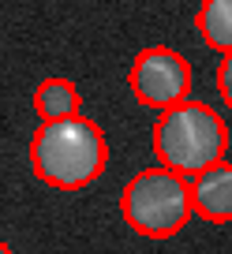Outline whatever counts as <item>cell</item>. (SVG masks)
I'll use <instances>...</instances> for the list:
<instances>
[{"mask_svg":"<svg viewBox=\"0 0 232 254\" xmlns=\"http://www.w3.org/2000/svg\"><path fill=\"white\" fill-rule=\"evenodd\" d=\"M105 157H109V146H105L101 127L82 112L41 124L30 142L34 176L60 190H79L94 183L105 172Z\"/></svg>","mask_w":232,"mask_h":254,"instance_id":"cell-1","label":"cell"},{"mask_svg":"<svg viewBox=\"0 0 232 254\" xmlns=\"http://www.w3.org/2000/svg\"><path fill=\"white\" fill-rule=\"evenodd\" d=\"M225 150H229V127L202 101H180L165 109L154 124V153L184 180L225 161Z\"/></svg>","mask_w":232,"mask_h":254,"instance_id":"cell-2","label":"cell"},{"mask_svg":"<svg viewBox=\"0 0 232 254\" xmlns=\"http://www.w3.org/2000/svg\"><path fill=\"white\" fill-rule=\"evenodd\" d=\"M120 213L139 236H150V239L176 236L195 217L187 180L176 176L172 168H165V165L143 168V172H135L128 180V187H124Z\"/></svg>","mask_w":232,"mask_h":254,"instance_id":"cell-3","label":"cell"},{"mask_svg":"<svg viewBox=\"0 0 232 254\" xmlns=\"http://www.w3.org/2000/svg\"><path fill=\"white\" fill-rule=\"evenodd\" d=\"M131 94H135L139 105L146 109H172V105L187 101L191 94V64L168 45H154L143 49L131 64Z\"/></svg>","mask_w":232,"mask_h":254,"instance_id":"cell-4","label":"cell"},{"mask_svg":"<svg viewBox=\"0 0 232 254\" xmlns=\"http://www.w3.org/2000/svg\"><path fill=\"white\" fill-rule=\"evenodd\" d=\"M187 190H191L195 217H206L214 224L232 221V161H217V165L187 176Z\"/></svg>","mask_w":232,"mask_h":254,"instance_id":"cell-5","label":"cell"},{"mask_svg":"<svg viewBox=\"0 0 232 254\" xmlns=\"http://www.w3.org/2000/svg\"><path fill=\"white\" fill-rule=\"evenodd\" d=\"M34 109H38L41 124L79 116V90H75V82H68V79H45V82H38V90H34Z\"/></svg>","mask_w":232,"mask_h":254,"instance_id":"cell-6","label":"cell"},{"mask_svg":"<svg viewBox=\"0 0 232 254\" xmlns=\"http://www.w3.org/2000/svg\"><path fill=\"white\" fill-rule=\"evenodd\" d=\"M195 30L202 34L210 49L232 53V0H202L199 15H195Z\"/></svg>","mask_w":232,"mask_h":254,"instance_id":"cell-7","label":"cell"},{"mask_svg":"<svg viewBox=\"0 0 232 254\" xmlns=\"http://www.w3.org/2000/svg\"><path fill=\"white\" fill-rule=\"evenodd\" d=\"M217 94H221V101L232 109V53L221 56V67H217Z\"/></svg>","mask_w":232,"mask_h":254,"instance_id":"cell-8","label":"cell"},{"mask_svg":"<svg viewBox=\"0 0 232 254\" xmlns=\"http://www.w3.org/2000/svg\"><path fill=\"white\" fill-rule=\"evenodd\" d=\"M0 254H15V251H11V247L4 243V239H0Z\"/></svg>","mask_w":232,"mask_h":254,"instance_id":"cell-9","label":"cell"}]
</instances>
